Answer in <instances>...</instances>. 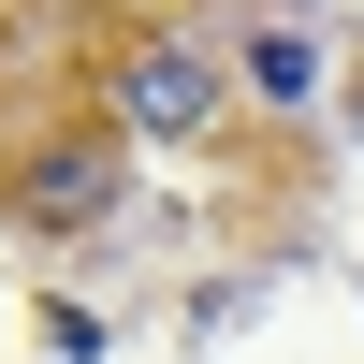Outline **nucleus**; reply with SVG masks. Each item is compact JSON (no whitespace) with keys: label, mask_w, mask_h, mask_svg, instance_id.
<instances>
[{"label":"nucleus","mask_w":364,"mask_h":364,"mask_svg":"<svg viewBox=\"0 0 364 364\" xmlns=\"http://www.w3.org/2000/svg\"><path fill=\"white\" fill-rule=\"evenodd\" d=\"M117 132L204 146V132H219V58H204V44H132V58H117Z\"/></svg>","instance_id":"nucleus-1"},{"label":"nucleus","mask_w":364,"mask_h":364,"mask_svg":"<svg viewBox=\"0 0 364 364\" xmlns=\"http://www.w3.org/2000/svg\"><path fill=\"white\" fill-rule=\"evenodd\" d=\"M117 190H132V161H117L102 132H73V146H44V161L15 175V219H29V233H87Z\"/></svg>","instance_id":"nucleus-2"},{"label":"nucleus","mask_w":364,"mask_h":364,"mask_svg":"<svg viewBox=\"0 0 364 364\" xmlns=\"http://www.w3.org/2000/svg\"><path fill=\"white\" fill-rule=\"evenodd\" d=\"M248 87H262V102H306V87H321V44H306V29H248Z\"/></svg>","instance_id":"nucleus-3"}]
</instances>
